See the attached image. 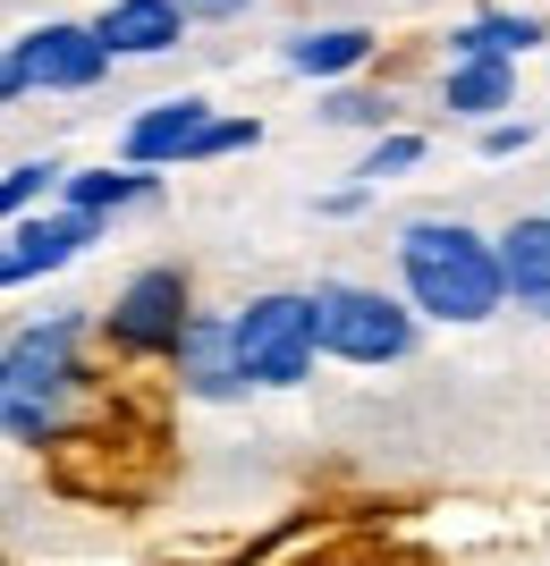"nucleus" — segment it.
<instances>
[{
  "label": "nucleus",
  "mask_w": 550,
  "mask_h": 566,
  "mask_svg": "<svg viewBox=\"0 0 550 566\" xmlns=\"http://www.w3.org/2000/svg\"><path fill=\"white\" fill-rule=\"evenodd\" d=\"M255 144H263V118H220V111H212L187 161H229V153H255Z\"/></svg>",
  "instance_id": "nucleus-16"
},
{
  "label": "nucleus",
  "mask_w": 550,
  "mask_h": 566,
  "mask_svg": "<svg viewBox=\"0 0 550 566\" xmlns=\"http://www.w3.org/2000/svg\"><path fill=\"white\" fill-rule=\"evenodd\" d=\"M187 271L178 262H153V271H136V280L120 287V305H111V338H120L127 355H169V338H178V322H187Z\"/></svg>",
  "instance_id": "nucleus-4"
},
{
  "label": "nucleus",
  "mask_w": 550,
  "mask_h": 566,
  "mask_svg": "<svg viewBox=\"0 0 550 566\" xmlns=\"http://www.w3.org/2000/svg\"><path fill=\"white\" fill-rule=\"evenodd\" d=\"M60 195V161H18L9 178H0V220L34 212V203H51Z\"/></svg>",
  "instance_id": "nucleus-15"
},
{
  "label": "nucleus",
  "mask_w": 550,
  "mask_h": 566,
  "mask_svg": "<svg viewBox=\"0 0 550 566\" xmlns=\"http://www.w3.org/2000/svg\"><path fill=\"white\" fill-rule=\"evenodd\" d=\"M153 195V169L120 161V169H60V203H76V212H127V203H144Z\"/></svg>",
  "instance_id": "nucleus-13"
},
{
  "label": "nucleus",
  "mask_w": 550,
  "mask_h": 566,
  "mask_svg": "<svg viewBox=\"0 0 550 566\" xmlns=\"http://www.w3.org/2000/svg\"><path fill=\"white\" fill-rule=\"evenodd\" d=\"M550 43V18H508V9H491V18H466L457 25V60H517V51Z\"/></svg>",
  "instance_id": "nucleus-14"
},
{
  "label": "nucleus",
  "mask_w": 550,
  "mask_h": 566,
  "mask_svg": "<svg viewBox=\"0 0 550 566\" xmlns=\"http://www.w3.org/2000/svg\"><path fill=\"white\" fill-rule=\"evenodd\" d=\"M204 118H212V102H204V94H178V102H153V111H136V118H127V161H136V169L187 161L195 136H204Z\"/></svg>",
  "instance_id": "nucleus-10"
},
{
  "label": "nucleus",
  "mask_w": 550,
  "mask_h": 566,
  "mask_svg": "<svg viewBox=\"0 0 550 566\" xmlns=\"http://www.w3.org/2000/svg\"><path fill=\"white\" fill-rule=\"evenodd\" d=\"M18 69H25V94H85V85L111 76V51L94 43V25L51 18L18 43Z\"/></svg>",
  "instance_id": "nucleus-5"
},
{
  "label": "nucleus",
  "mask_w": 550,
  "mask_h": 566,
  "mask_svg": "<svg viewBox=\"0 0 550 566\" xmlns=\"http://www.w3.org/2000/svg\"><path fill=\"white\" fill-rule=\"evenodd\" d=\"M169 364H178V380H187V398H238V389H246L238 338H229L220 313H187L178 338H169Z\"/></svg>",
  "instance_id": "nucleus-7"
},
{
  "label": "nucleus",
  "mask_w": 550,
  "mask_h": 566,
  "mask_svg": "<svg viewBox=\"0 0 550 566\" xmlns=\"http://www.w3.org/2000/svg\"><path fill=\"white\" fill-rule=\"evenodd\" d=\"M297 76H313V85H331V76H347V69H364L373 60V34L364 25H322V34H288V51H280Z\"/></svg>",
  "instance_id": "nucleus-12"
},
{
  "label": "nucleus",
  "mask_w": 550,
  "mask_h": 566,
  "mask_svg": "<svg viewBox=\"0 0 550 566\" xmlns=\"http://www.w3.org/2000/svg\"><path fill=\"white\" fill-rule=\"evenodd\" d=\"M440 102H449L457 118H500L508 102H517V60H457V69L440 76Z\"/></svg>",
  "instance_id": "nucleus-11"
},
{
  "label": "nucleus",
  "mask_w": 550,
  "mask_h": 566,
  "mask_svg": "<svg viewBox=\"0 0 550 566\" xmlns=\"http://www.w3.org/2000/svg\"><path fill=\"white\" fill-rule=\"evenodd\" d=\"M102 229L111 220L102 212H76V203H60V212H18V237H9V254H18V280H43V271H69L85 245H102Z\"/></svg>",
  "instance_id": "nucleus-6"
},
{
  "label": "nucleus",
  "mask_w": 550,
  "mask_h": 566,
  "mask_svg": "<svg viewBox=\"0 0 550 566\" xmlns=\"http://www.w3.org/2000/svg\"><path fill=\"white\" fill-rule=\"evenodd\" d=\"M398 280H407V305L432 313V322H491L508 305L500 254L466 220H407L398 229Z\"/></svg>",
  "instance_id": "nucleus-1"
},
{
  "label": "nucleus",
  "mask_w": 550,
  "mask_h": 566,
  "mask_svg": "<svg viewBox=\"0 0 550 566\" xmlns=\"http://www.w3.org/2000/svg\"><path fill=\"white\" fill-rule=\"evenodd\" d=\"M491 254H500V296H517L526 313L550 322V212L508 220V229L491 237Z\"/></svg>",
  "instance_id": "nucleus-9"
},
{
  "label": "nucleus",
  "mask_w": 550,
  "mask_h": 566,
  "mask_svg": "<svg viewBox=\"0 0 550 566\" xmlns=\"http://www.w3.org/2000/svg\"><path fill=\"white\" fill-rule=\"evenodd\" d=\"M178 34H187L178 0H111L94 18V43L111 60H162V51H178Z\"/></svg>",
  "instance_id": "nucleus-8"
},
{
  "label": "nucleus",
  "mask_w": 550,
  "mask_h": 566,
  "mask_svg": "<svg viewBox=\"0 0 550 566\" xmlns=\"http://www.w3.org/2000/svg\"><path fill=\"white\" fill-rule=\"evenodd\" d=\"M25 94V69H18V43L0 51V102H18Z\"/></svg>",
  "instance_id": "nucleus-21"
},
{
  "label": "nucleus",
  "mask_w": 550,
  "mask_h": 566,
  "mask_svg": "<svg viewBox=\"0 0 550 566\" xmlns=\"http://www.w3.org/2000/svg\"><path fill=\"white\" fill-rule=\"evenodd\" d=\"M305 305H313V355H339V364H407L415 355V305H398L382 287L322 280L305 287Z\"/></svg>",
  "instance_id": "nucleus-2"
},
{
  "label": "nucleus",
  "mask_w": 550,
  "mask_h": 566,
  "mask_svg": "<svg viewBox=\"0 0 550 566\" xmlns=\"http://www.w3.org/2000/svg\"><path fill=\"white\" fill-rule=\"evenodd\" d=\"M229 338H238V373L246 389H297L313 380V305L305 287H271L246 313H229Z\"/></svg>",
  "instance_id": "nucleus-3"
},
{
  "label": "nucleus",
  "mask_w": 550,
  "mask_h": 566,
  "mask_svg": "<svg viewBox=\"0 0 550 566\" xmlns=\"http://www.w3.org/2000/svg\"><path fill=\"white\" fill-rule=\"evenodd\" d=\"M0 389H9V364H0Z\"/></svg>",
  "instance_id": "nucleus-23"
},
{
  "label": "nucleus",
  "mask_w": 550,
  "mask_h": 566,
  "mask_svg": "<svg viewBox=\"0 0 550 566\" xmlns=\"http://www.w3.org/2000/svg\"><path fill=\"white\" fill-rule=\"evenodd\" d=\"M390 111H398V102L390 94H356V85H347V94H331V127H390Z\"/></svg>",
  "instance_id": "nucleus-18"
},
{
  "label": "nucleus",
  "mask_w": 550,
  "mask_h": 566,
  "mask_svg": "<svg viewBox=\"0 0 550 566\" xmlns=\"http://www.w3.org/2000/svg\"><path fill=\"white\" fill-rule=\"evenodd\" d=\"M424 161V136H382L373 153H364V169H356V187L373 195V187H390V178H407V169Z\"/></svg>",
  "instance_id": "nucleus-17"
},
{
  "label": "nucleus",
  "mask_w": 550,
  "mask_h": 566,
  "mask_svg": "<svg viewBox=\"0 0 550 566\" xmlns=\"http://www.w3.org/2000/svg\"><path fill=\"white\" fill-rule=\"evenodd\" d=\"M0 287H25V280H18V254H9V237H0Z\"/></svg>",
  "instance_id": "nucleus-22"
},
{
  "label": "nucleus",
  "mask_w": 550,
  "mask_h": 566,
  "mask_svg": "<svg viewBox=\"0 0 550 566\" xmlns=\"http://www.w3.org/2000/svg\"><path fill=\"white\" fill-rule=\"evenodd\" d=\"M533 127L526 118H482V161H508V153H526Z\"/></svg>",
  "instance_id": "nucleus-19"
},
{
  "label": "nucleus",
  "mask_w": 550,
  "mask_h": 566,
  "mask_svg": "<svg viewBox=\"0 0 550 566\" xmlns=\"http://www.w3.org/2000/svg\"><path fill=\"white\" fill-rule=\"evenodd\" d=\"M178 9H187V18H246L255 0H178Z\"/></svg>",
  "instance_id": "nucleus-20"
}]
</instances>
